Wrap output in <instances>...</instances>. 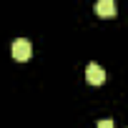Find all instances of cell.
<instances>
[{
    "instance_id": "6da1fadb",
    "label": "cell",
    "mask_w": 128,
    "mask_h": 128,
    "mask_svg": "<svg viewBox=\"0 0 128 128\" xmlns=\"http://www.w3.org/2000/svg\"><path fill=\"white\" fill-rule=\"evenodd\" d=\"M10 53H13V58H15V60H28V58H30V53H33V45H30V40H28V38H18V40H13Z\"/></svg>"
},
{
    "instance_id": "7a4b0ae2",
    "label": "cell",
    "mask_w": 128,
    "mask_h": 128,
    "mask_svg": "<svg viewBox=\"0 0 128 128\" xmlns=\"http://www.w3.org/2000/svg\"><path fill=\"white\" fill-rule=\"evenodd\" d=\"M86 80L90 86H100L106 80V70L98 66V63H88V68H86Z\"/></svg>"
},
{
    "instance_id": "3957f363",
    "label": "cell",
    "mask_w": 128,
    "mask_h": 128,
    "mask_svg": "<svg viewBox=\"0 0 128 128\" xmlns=\"http://www.w3.org/2000/svg\"><path fill=\"white\" fill-rule=\"evenodd\" d=\"M96 13L100 18H113L116 15V0H98L96 3Z\"/></svg>"
},
{
    "instance_id": "277c9868",
    "label": "cell",
    "mask_w": 128,
    "mask_h": 128,
    "mask_svg": "<svg viewBox=\"0 0 128 128\" xmlns=\"http://www.w3.org/2000/svg\"><path fill=\"white\" fill-rule=\"evenodd\" d=\"M98 128H113V120L103 118V120H98Z\"/></svg>"
}]
</instances>
